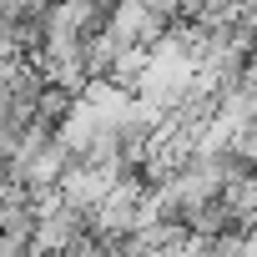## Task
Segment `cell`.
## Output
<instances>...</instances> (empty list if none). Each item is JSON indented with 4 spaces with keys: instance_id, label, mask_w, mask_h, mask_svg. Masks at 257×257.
Instances as JSON below:
<instances>
[{
    "instance_id": "cell-2",
    "label": "cell",
    "mask_w": 257,
    "mask_h": 257,
    "mask_svg": "<svg viewBox=\"0 0 257 257\" xmlns=\"http://www.w3.org/2000/svg\"><path fill=\"white\" fill-rule=\"evenodd\" d=\"M11 6H16V11H21V6H41V0H11Z\"/></svg>"
},
{
    "instance_id": "cell-1",
    "label": "cell",
    "mask_w": 257,
    "mask_h": 257,
    "mask_svg": "<svg viewBox=\"0 0 257 257\" xmlns=\"http://www.w3.org/2000/svg\"><path fill=\"white\" fill-rule=\"evenodd\" d=\"M106 101H111V106H106V121L116 126V121L126 116V106H121V91H111ZM91 121H96L91 111H76V121H71V132H61V142H66V147H71V142H86V126H91ZM96 147H106V142H101V132H96Z\"/></svg>"
}]
</instances>
